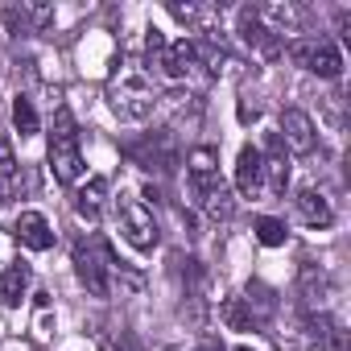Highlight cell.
Masks as SVG:
<instances>
[{"mask_svg":"<svg viewBox=\"0 0 351 351\" xmlns=\"http://www.w3.org/2000/svg\"><path fill=\"white\" fill-rule=\"evenodd\" d=\"M186 178H191V195L203 207V215L215 223H228L236 211V199H232V186L219 178V153L211 145H199L186 153Z\"/></svg>","mask_w":351,"mask_h":351,"instance_id":"obj_1","label":"cell"},{"mask_svg":"<svg viewBox=\"0 0 351 351\" xmlns=\"http://www.w3.org/2000/svg\"><path fill=\"white\" fill-rule=\"evenodd\" d=\"M157 104H161V95H157L149 71H141V66H120V71L108 79V108H112L120 120H132V124H136V120H145Z\"/></svg>","mask_w":351,"mask_h":351,"instance_id":"obj_2","label":"cell"},{"mask_svg":"<svg viewBox=\"0 0 351 351\" xmlns=\"http://www.w3.org/2000/svg\"><path fill=\"white\" fill-rule=\"evenodd\" d=\"M71 261H75V273H79V281H83V289L87 293H95V298H108L112 293V273L124 265H116V256H112V248L104 244V240H79L75 244V252H71Z\"/></svg>","mask_w":351,"mask_h":351,"instance_id":"obj_3","label":"cell"},{"mask_svg":"<svg viewBox=\"0 0 351 351\" xmlns=\"http://www.w3.org/2000/svg\"><path fill=\"white\" fill-rule=\"evenodd\" d=\"M50 169H54V182H62V186H75L83 178V169H87L71 112H58V124L50 132Z\"/></svg>","mask_w":351,"mask_h":351,"instance_id":"obj_4","label":"cell"},{"mask_svg":"<svg viewBox=\"0 0 351 351\" xmlns=\"http://www.w3.org/2000/svg\"><path fill=\"white\" fill-rule=\"evenodd\" d=\"M116 228H120V236L132 244V248H141V252H149V248H157V219H153V207L145 203V199H136L132 191H120L116 195Z\"/></svg>","mask_w":351,"mask_h":351,"instance_id":"obj_5","label":"cell"},{"mask_svg":"<svg viewBox=\"0 0 351 351\" xmlns=\"http://www.w3.org/2000/svg\"><path fill=\"white\" fill-rule=\"evenodd\" d=\"M165 79H173V83H203L207 79V66H203V58H199V50H195V42H165L153 58H149Z\"/></svg>","mask_w":351,"mask_h":351,"instance_id":"obj_6","label":"cell"},{"mask_svg":"<svg viewBox=\"0 0 351 351\" xmlns=\"http://www.w3.org/2000/svg\"><path fill=\"white\" fill-rule=\"evenodd\" d=\"M289 58L302 71L318 75V79H339L343 75V58H339V46L330 38H298L289 46Z\"/></svg>","mask_w":351,"mask_h":351,"instance_id":"obj_7","label":"cell"},{"mask_svg":"<svg viewBox=\"0 0 351 351\" xmlns=\"http://www.w3.org/2000/svg\"><path fill=\"white\" fill-rule=\"evenodd\" d=\"M124 153H128L132 165H141V169H149V173H169L173 165H178V145H173L169 132H149L145 141L128 145Z\"/></svg>","mask_w":351,"mask_h":351,"instance_id":"obj_8","label":"cell"},{"mask_svg":"<svg viewBox=\"0 0 351 351\" xmlns=\"http://www.w3.org/2000/svg\"><path fill=\"white\" fill-rule=\"evenodd\" d=\"M281 145L289 149V153H298V157H306V153H314L318 149V128H314V120L302 112V108H285L281 112Z\"/></svg>","mask_w":351,"mask_h":351,"instance_id":"obj_9","label":"cell"},{"mask_svg":"<svg viewBox=\"0 0 351 351\" xmlns=\"http://www.w3.org/2000/svg\"><path fill=\"white\" fill-rule=\"evenodd\" d=\"M252 17H256L261 29H265L269 38H277V42H281L285 34H298V29H302V9L289 5V0H269V5H256Z\"/></svg>","mask_w":351,"mask_h":351,"instance_id":"obj_10","label":"cell"},{"mask_svg":"<svg viewBox=\"0 0 351 351\" xmlns=\"http://www.w3.org/2000/svg\"><path fill=\"white\" fill-rule=\"evenodd\" d=\"M298 298H302V310H306V314H322V306H326V298H330V277H326L322 265L306 261V265L298 269Z\"/></svg>","mask_w":351,"mask_h":351,"instance_id":"obj_11","label":"cell"},{"mask_svg":"<svg viewBox=\"0 0 351 351\" xmlns=\"http://www.w3.org/2000/svg\"><path fill=\"white\" fill-rule=\"evenodd\" d=\"M261 169H265V195H285V182H289V157H285V145L277 132H269L265 149H261Z\"/></svg>","mask_w":351,"mask_h":351,"instance_id":"obj_12","label":"cell"},{"mask_svg":"<svg viewBox=\"0 0 351 351\" xmlns=\"http://www.w3.org/2000/svg\"><path fill=\"white\" fill-rule=\"evenodd\" d=\"M293 207H298V215H302V223L306 228H330L335 223V207H330V199L322 195V191H314V186H306V191H298L293 195Z\"/></svg>","mask_w":351,"mask_h":351,"instance_id":"obj_13","label":"cell"},{"mask_svg":"<svg viewBox=\"0 0 351 351\" xmlns=\"http://www.w3.org/2000/svg\"><path fill=\"white\" fill-rule=\"evenodd\" d=\"M17 240L34 252H46V248H54V228L42 211H21L17 215Z\"/></svg>","mask_w":351,"mask_h":351,"instance_id":"obj_14","label":"cell"},{"mask_svg":"<svg viewBox=\"0 0 351 351\" xmlns=\"http://www.w3.org/2000/svg\"><path fill=\"white\" fill-rule=\"evenodd\" d=\"M236 186H240V195H248V199L265 195V169H261V149H252V145H244V149H240V161H236Z\"/></svg>","mask_w":351,"mask_h":351,"instance_id":"obj_15","label":"cell"},{"mask_svg":"<svg viewBox=\"0 0 351 351\" xmlns=\"http://www.w3.org/2000/svg\"><path fill=\"white\" fill-rule=\"evenodd\" d=\"M104 199H108V178H87L79 191H75V215L79 219H87V223H95L99 219V211H104Z\"/></svg>","mask_w":351,"mask_h":351,"instance_id":"obj_16","label":"cell"},{"mask_svg":"<svg viewBox=\"0 0 351 351\" xmlns=\"http://www.w3.org/2000/svg\"><path fill=\"white\" fill-rule=\"evenodd\" d=\"M29 289V265L25 261H9V269L0 273V306H21Z\"/></svg>","mask_w":351,"mask_h":351,"instance_id":"obj_17","label":"cell"},{"mask_svg":"<svg viewBox=\"0 0 351 351\" xmlns=\"http://www.w3.org/2000/svg\"><path fill=\"white\" fill-rule=\"evenodd\" d=\"M219 314H223V322H228L232 330H252V326H256V314H252V306H248L244 298H223Z\"/></svg>","mask_w":351,"mask_h":351,"instance_id":"obj_18","label":"cell"},{"mask_svg":"<svg viewBox=\"0 0 351 351\" xmlns=\"http://www.w3.org/2000/svg\"><path fill=\"white\" fill-rule=\"evenodd\" d=\"M13 191H17V157L9 141H0V203H9Z\"/></svg>","mask_w":351,"mask_h":351,"instance_id":"obj_19","label":"cell"},{"mask_svg":"<svg viewBox=\"0 0 351 351\" xmlns=\"http://www.w3.org/2000/svg\"><path fill=\"white\" fill-rule=\"evenodd\" d=\"M13 124H17L21 136H38L42 120H38V108H34L29 95H17V99H13Z\"/></svg>","mask_w":351,"mask_h":351,"instance_id":"obj_20","label":"cell"},{"mask_svg":"<svg viewBox=\"0 0 351 351\" xmlns=\"http://www.w3.org/2000/svg\"><path fill=\"white\" fill-rule=\"evenodd\" d=\"M256 240H261L265 248H277V244H285V223H277V219L261 215V219H256Z\"/></svg>","mask_w":351,"mask_h":351,"instance_id":"obj_21","label":"cell"},{"mask_svg":"<svg viewBox=\"0 0 351 351\" xmlns=\"http://www.w3.org/2000/svg\"><path fill=\"white\" fill-rule=\"evenodd\" d=\"M169 17H178L182 25H203V17H207V9L203 5H182V0H169Z\"/></svg>","mask_w":351,"mask_h":351,"instance_id":"obj_22","label":"cell"},{"mask_svg":"<svg viewBox=\"0 0 351 351\" xmlns=\"http://www.w3.org/2000/svg\"><path fill=\"white\" fill-rule=\"evenodd\" d=\"M9 256H13V240H9V232L0 228V273L9 269Z\"/></svg>","mask_w":351,"mask_h":351,"instance_id":"obj_23","label":"cell"},{"mask_svg":"<svg viewBox=\"0 0 351 351\" xmlns=\"http://www.w3.org/2000/svg\"><path fill=\"white\" fill-rule=\"evenodd\" d=\"M191 351H223V343H219V339H199Z\"/></svg>","mask_w":351,"mask_h":351,"instance_id":"obj_24","label":"cell"},{"mask_svg":"<svg viewBox=\"0 0 351 351\" xmlns=\"http://www.w3.org/2000/svg\"><path fill=\"white\" fill-rule=\"evenodd\" d=\"M240 351H252V347H240Z\"/></svg>","mask_w":351,"mask_h":351,"instance_id":"obj_25","label":"cell"},{"mask_svg":"<svg viewBox=\"0 0 351 351\" xmlns=\"http://www.w3.org/2000/svg\"><path fill=\"white\" fill-rule=\"evenodd\" d=\"M120 351H132V347H120Z\"/></svg>","mask_w":351,"mask_h":351,"instance_id":"obj_26","label":"cell"}]
</instances>
